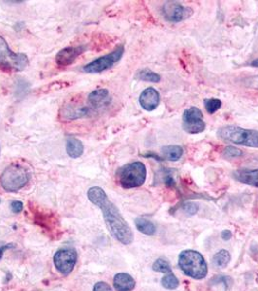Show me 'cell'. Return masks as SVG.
Instances as JSON below:
<instances>
[{
	"label": "cell",
	"mask_w": 258,
	"mask_h": 291,
	"mask_svg": "<svg viewBox=\"0 0 258 291\" xmlns=\"http://www.w3.org/2000/svg\"><path fill=\"white\" fill-rule=\"evenodd\" d=\"M93 291H113L112 288L105 282H98L94 285Z\"/></svg>",
	"instance_id": "obj_30"
},
{
	"label": "cell",
	"mask_w": 258,
	"mask_h": 291,
	"mask_svg": "<svg viewBox=\"0 0 258 291\" xmlns=\"http://www.w3.org/2000/svg\"><path fill=\"white\" fill-rule=\"evenodd\" d=\"M172 170L169 169H163L161 172L162 175V182L163 183L168 187H175L176 186V181L173 177V175L170 173Z\"/></svg>",
	"instance_id": "obj_28"
},
{
	"label": "cell",
	"mask_w": 258,
	"mask_h": 291,
	"mask_svg": "<svg viewBox=\"0 0 258 291\" xmlns=\"http://www.w3.org/2000/svg\"><path fill=\"white\" fill-rule=\"evenodd\" d=\"M254 79H255V80H257V81H254V80H252V79H251V80H250V81H251V84H250V86H253L254 84H258V86L256 87V89H258V77H256V78H254Z\"/></svg>",
	"instance_id": "obj_35"
},
{
	"label": "cell",
	"mask_w": 258,
	"mask_h": 291,
	"mask_svg": "<svg viewBox=\"0 0 258 291\" xmlns=\"http://www.w3.org/2000/svg\"><path fill=\"white\" fill-rule=\"evenodd\" d=\"M135 280L127 273H119L114 277V288L117 291H132L135 289Z\"/></svg>",
	"instance_id": "obj_17"
},
{
	"label": "cell",
	"mask_w": 258,
	"mask_h": 291,
	"mask_svg": "<svg viewBox=\"0 0 258 291\" xmlns=\"http://www.w3.org/2000/svg\"><path fill=\"white\" fill-rule=\"evenodd\" d=\"M136 78L140 81H144V82H150V83H158L161 80V77L159 74H157L156 72L145 68L142 70H139L136 74Z\"/></svg>",
	"instance_id": "obj_21"
},
{
	"label": "cell",
	"mask_w": 258,
	"mask_h": 291,
	"mask_svg": "<svg viewBox=\"0 0 258 291\" xmlns=\"http://www.w3.org/2000/svg\"><path fill=\"white\" fill-rule=\"evenodd\" d=\"M233 177L241 183L258 187V169H240L233 173Z\"/></svg>",
	"instance_id": "obj_16"
},
{
	"label": "cell",
	"mask_w": 258,
	"mask_h": 291,
	"mask_svg": "<svg viewBox=\"0 0 258 291\" xmlns=\"http://www.w3.org/2000/svg\"><path fill=\"white\" fill-rule=\"evenodd\" d=\"M92 109L89 106H81V105H66L61 110V117L66 121L78 120L84 117H87L91 114Z\"/></svg>",
	"instance_id": "obj_14"
},
{
	"label": "cell",
	"mask_w": 258,
	"mask_h": 291,
	"mask_svg": "<svg viewBox=\"0 0 258 291\" xmlns=\"http://www.w3.org/2000/svg\"><path fill=\"white\" fill-rule=\"evenodd\" d=\"M88 49L87 46L67 47L59 51L55 55V62L59 67H65L71 65L83 53Z\"/></svg>",
	"instance_id": "obj_11"
},
{
	"label": "cell",
	"mask_w": 258,
	"mask_h": 291,
	"mask_svg": "<svg viewBox=\"0 0 258 291\" xmlns=\"http://www.w3.org/2000/svg\"><path fill=\"white\" fill-rule=\"evenodd\" d=\"M179 266L188 277L202 280L208 274V266L203 255L192 250H186L179 255Z\"/></svg>",
	"instance_id": "obj_2"
},
{
	"label": "cell",
	"mask_w": 258,
	"mask_h": 291,
	"mask_svg": "<svg viewBox=\"0 0 258 291\" xmlns=\"http://www.w3.org/2000/svg\"><path fill=\"white\" fill-rule=\"evenodd\" d=\"M217 135L219 138L236 145L258 147V131L246 129L237 126H225L221 127Z\"/></svg>",
	"instance_id": "obj_3"
},
{
	"label": "cell",
	"mask_w": 258,
	"mask_h": 291,
	"mask_svg": "<svg viewBox=\"0 0 258 291\" xmlns=\"http://www.w3.org/2000/svg\"><path fill=\"white\" fill-rule=\"evenodd\" d=\"M88 198L102 211L106 226L112 236L123 245H130L134 240L133 232L118 207L110 201L106 192L99 186H92L88 190Z\"/></svg>",
	"instance_id": "obj_1"
},
{
	"label": "cell",
	"mask_w": 258,
	"mask_h": 291,
	"mask_svg": "<svg viewBox=\"0 0 258 291\" xmlns=\"http://www.w3.org/2000/svg\"><path fill=\"white\" fill-rule=\"evenodd\" d=\"M143 156H144V157H147V158H153V159H155V160H157V161H162V160H163V157L159 156L158 154H156V153H154V152H152V151H148L147 153L143 154Z\"/></svg>",
	"instance_id": "obj_32"
},
{
	"label": "cell",
	"mask_w": 258,
	"mask_h": 291,
	"mask_svg": "<svg viewBox=\"0 0 258 291\" xmlns=\"http://www.w3.org/2000/svg\"><path fill=\"white\" fill-rule=\"evenodd\" d=\"M210 283H211V285L223 284L225 286V289L228 290L232 286L233 280L230 277H228V276H222V275L220 276V275H218V276H215L213 279H211Z\"/></svg>",
	"instance_id": "obj_26"
},
{
	"label": "cell",
	"mask_w": 258,
	"mask_h": 291,
	"mask_svg": "<svg viewBox=\"0 0 258 291\" xmlns=\"http://www.w3.org/2000/svg\"><path fill=\"white\" fill-rule=\"evenodd\" d=\"M231 260V255L226 250H221L218 252L213 257V264L218 268L226 267Z\"/></svg>",
	"instance_id": "obj_22"
},
{
	"label": "cell",
	"mask_w": 258,
	"mask_h": 291,
	"mask_svg": "<svg viewBox=\"0 0 258 291\" xmlns=\"http://www.w3.org/2000/svg\"><path fill=\"white\" fill-rule=\"evenodd\" d=\"M182 209L183 211L187 214V215H190V216H193L195 215L198 210H199V206L196 204V203H193V202H187V203H184L183 206H182Z\"/></svg>",
	"instance_id": "obj_29"
},
{
	"label": "cell",
	"mask_w": 258,
	"mask_h": 291,
	"mask_svg": "<svg viewBox=\"0 0 258 291\" xmlns=\"http://www.w3.org/2000/svg\"><path fill=\"white\" fill-rule=\"evenodd\" d=\"M161 286L166 290H176L179 287V280L172 273L166 274L161 279Z\"/></svg>",
	"instance_id": "obj_24"
},
{
	"label": "cell",
	"mask_w": 258,
	"mask_h": 291,
	"mask_svg": "<svg viewBox=\"0 0 258 291\" xmlns=\"http://www.w3.org/2000/svg\"><path fill=\"white\" fill-rule=\"evenodd\" d=\"M152 269L155 272L163 273V274H171L172 273V268L170 264L164 260V259H157L152 265Z\"/></svg>",
	"instance_id": "obj_25"
},
{
	"label": "cell",
	"mask_w": 258,
	"mask_h": 291,
	"mask_svg": "<svg viewBox=\"0 0 258 291\" xmlns=\"http://www.w3.org/2000/svg\"><path fill=\"white\" fill-rule=\"evenodd\" d=\"M27 65L28 57L26 55L13 52L6 40L0 35V67L7 70L22 71Z\"/></svg>",
	"instance_id": "obj_6"
},
{
	"label": "cell",
	"mask_w": 258,
	"mask_h": 291,
	"mask_svg": "<svg viewBox=\"0 0 258 291\" xmlns=\"http://www.w3.org/2000/svg\"><path fill=\"white\" fill-rule=\"evenodd\" d=\"M34 222L42 227L47 232H52L54 236H57V228L58 223L57 220L55 218L54 215L42 213L40 211H33Z\"/></svg>",
	"instance_id": "obj_13"
},
{
	"label": "cell",
	"mask_w": 258,
	"mask_h": 291,
	"mask_svg": "<svg viewBox=\"0 0 258 291\" xmlns=\"http://www.w3.org/2000/svg\"><path fill=\"white\" fill-rule=\"evenodd\" d=\"M66 151L70 157L78 158L84 153V145L77 138H68L66 142Z\"/></svg>",
	"instance_id": "obj_19"
},
{
	"label": "cell",
	"mask_w": 258,
	"mask_h": 291,
	"mask_svg": "<svg viewBox=\"0 0 258 291\" xmlns=\"http://www.w3.org/2000/svg\"><path fill=\"white\" fill-rule=\"evenodd\" d=\"M89 104L93 108H100L107 106L111 102L110 92L106 89H98L93 91L88 96Z\"/></svg>",
	"instance_id": "obj_15"
},
{
	"label": "cell",
	"mask_w": 258,
	"mask_h": 291,
	"mask_svg": "<svg viewBox=\"0 0 258 291\" xmlns=\"http://www.w3.org/2000/svg\"><path fill=\"white\" fill-rule=\"evenodd\" d=\"M160 101V94L154 88H147L142 91L139 97V103L141 107L147 111H154Z\"/></svg>",
	"instance_id": "obj_12"
},
{
	"label": "cell",
	"mask_w": 258,
	"mask_h": 291,
	"mask_svg": "<svg viewBox=\"0 0 258 291\" xmlns=\"http://www.w3.org/2000/svg\"><path fill=\"white\" fill-rule=\"evenodd\" d=\"M124 53H125V47L121 45L117 47L112 53L90 62L83 68V70L86 73H91V74L101 73L114 66L117 62H119L123 57Z\"/></svg>",
	"instance_id": "obj_7"
},
{
	"label": "cell",
	"mask_w": 258,
	"mask_h": 291,
	"mask_svg": "<svg viewBox=\"0 0 258 291\" xmlns=\"http://www.w3.org/2000/svg\"><path fill=\"white\" fill-rule=\"evenodd\" d=\"M118 182L123 188L130 189L142 186L147 178V169L141 161H135L121 167L117 172Z\"/></svg>",
	"instance_id": "obj_5"
},
{
	"label": "cell",
	"mask_w": 258,
	"mask_h": 291,
	"mask_svg": "<svg viewBox=\"0 0 258 291\" xmlns=\"http://www.w3.org/2000/svg\"><path fill=\"white\" fill-rule=\"evenodd\" d=\"M78 260V254L75 249L64 248L58 250L54 255V264L56 270L64 275H69L75 268Z\"/></svg>",
	"instance_id": "obj_8"
},
{
	"label": "cell",
	"mask_w": 258,
	"mask_h": 291,
	"mask_svg": "<svg viewBox=\"0 0 258 291\" xmlns=\"http://www.w3.org/2000/svg\"><path fill=\"white\" fill-rule=\"evenodd\" d=\"M28 170L20 164L14 163L8 166L0 176V185L8 192H17L29 182Z\"/></svg>",
	"instance_id": "obj_4"
},
{
	"label": "cell",
	"mask_w": 258,
	"mask_h": 291,
	"mask_svg": "<svg viewBox=\"0 0 258 291\" xmlns=\"http://www.w3.org/2000/svg\"><path fill=\"white\" fill-rule=\"evenodd\" d=\"M135 225L136 228L143 234L152 236L156 232V227L153 222H151L148 219H146L144 218H137L135 219Z\"/></svg>",
	"instance_id": "obj_20"
},
{
	"label": "cell",
	"mask_w": 258,
	"mask_h": 291,
	"mask_svg": "<svg viewBox=\"0 0 258 291\" xmlns=\"http://www.w3.org/2000/svg\"><path fill=\"white\" fill-rule=\"evenodd\" d=\"M161 152L163 159L169 161H178L184 154V148L181 146L169 145L162 146Z\"/></svg>",
	"instance_id": "obj_18"
},
{
	"label": "cell",
	"mask_w": 258,
	"mask_h": 291,
	"mask_svg": "<svg viewBox=\"0 0 258 291\" xmlns=\"http://www.w3.org/2000/svg\"><path fill=\"white\" fill-rule=\"evenodd\" d=\"M243 154L244 153L240 148L233 146H227L223 149V156L226 158H237L242 156Z\"/></svg>",
	"instance_id": "obj_27"
},
{
	"label": "cell",
	"mask_w": 258,
	"mask_h": 291,
	"mask_svg": "<svg viewBox=\"0 0 258 291\" xmlns=\"http://www.w3.org/2000/svg\"><path fill=\"white\" fill-rule=\"evenodd\" d=\"M10 207H11V211L15 214H18L23 210V204L20 201H13Z\"/></svg>",
	"instance_id": "obj_31"
},
{
	"label": "cell",
	"mask_w": 258,
	"mask_h": 291,
	"mask_svg": "<svg viewBox=\"0 0 258 291\" xmlns=\"http://www.w3.org/2000/svg\"><path fill=\"white\" fill-rule=\"evenodd\" d=\"M162 15L164 18L171 22L183 21L193 14V10L190 7L184 6L175 1H167L162 6Z\"/></svg>",
	"instance_id": "obj_10"
},
{
	"label": "cell",
	"mask_w": 258,
	"mask_h": 291,
	"mask_svg": "<svg viewBox=\"0 0 258 291\" xmlns=\"http://www.w3.org/2000/svg\"><path fill=\"white\" fill-rule=\"evenodd\" d=\"M231 237H232V233H231L230 230H223L221 232V238H222V240L228 241V240L231 239Z\"/></svg>",
	"instance_id": "obj_33"
},
{
	"label": "cell",
	"mask_w": 258,
	"mask_h": 291,
	"mask_svg": "<svg viewBox=\"0 0 258 291\" xmlns=\"http://www.w3.org/2000/svg\"><path fill=\"white\" fill-rule=\"evenodd\" d=\"M222 102L218 98H207L204 100L205 109L209 114H215L221 108Z\"/></svg>",
	"instance_id": "obj_23"
},
{
	"label": "cell",
	"mask_w": 258,
	"mask_h": 291,
	"mask_svg": "<svg viewBox=\"0 0 258 291\" xmlns=\"http://www.w3.org/2000/svg\"><path fill=\"white\" fill-rule=\"evenodd\" d=\"M183 128L188 134L202 133L206 128L202 111L197 107L186 109L183 115Z\"/></svg>",
	"instance_id": "obj_9"
},
{
	"label": "cell",
	"mask_w": 258,
	"mask_h": 291,
	"mask_svg": "<svg viewBox=\"0 0 258 291\" xmlns=\"http://www.w3.org/2000/svg\"><path fill=\"white\" fill-rule=\"evenodd\" d=\"M12 248H14V245H12V244H10V245H5V246L0 247V259L2 258L4 252H5L6 250H8V249H12Z\"/></svg>",
	"instance_id": "obj_34"
}]
</instances>
